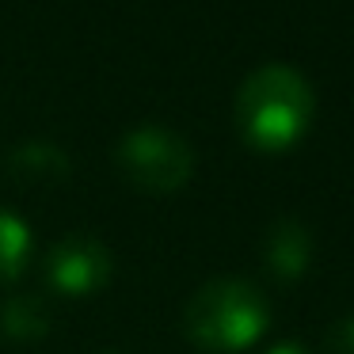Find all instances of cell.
I'll use <instances>...</instances> for the list:
<instances>
[{
    "instance_id": "cell-1",
    "label": "cell",
    "mask_w": 354,
    "mask_h": 354,
    "mask_svg": "<svg viewBox=\"0 0 354 354\" xmlns=\"http://www.w3.org/2000/svg\"><path fill=\"white\" fill-rule=\"evenodd\" d=\"M316 95L293 65H263L236 92V130L259 153H286L313 126Z\"/></svg>"
},
{
    "instance_id": "cell-2",
    "label": "cell",
    "mask_w": 354,
    "mask_h": 354,
    "mask_svg": "<svg viewBox=\"0 0 354 354\" xmlns=\"http://www.w3.org/2000/svg\"><path fill=\"white\" fill-rule=\"evenodd\" d=\"M267 297L244 278L198 286L183 308V335L206 354H240L267 331Z\"/></svg>"
},
{
    "instance_id": "cell-3",
    "label": "cell",
    "mask_w": 354,
    "mask_h": 354,
    "mask_svg": "<svg viewBox=\"0 0 354 354\" xmlns=\"http://www.w3.org/2000/svg\"><path fill=\"white\" fill-rule=\"evenodd\" d=\"M115 168L141 194H176L194 176V149L168 126H133L115 145Z\"/></svg>"
},
{
    "instance_id": "cell-4",
    "label": "cell",
    "mask_w": 354,
    "mask_h": 354,
    "mask_svg": "<svg viewBox=\"0 0 354 354\" xmlns=\"http://www.w3.org/2000/svg\"><path fill=\"white\" fill-rule=\"evenodd\" d=\"M111 274H115V255L92 232H69L42 255L46 290L57 297H92L107 290Z\"/></svg>"
},
{
    "instance_id": "cell-5",
    "label": "cell",
    "mask_w": 354,
    "mask_h": 354,
    "mask_svg": "<svg viewBox=\"0 0 354 354\" xmlns=\"http://www.w3.org/2000/svg\"><path fill=\"white\" fill-rule=\"evenodd\" d=\"M73 171V160L54 141H19L8 153V176L27 187H54L65 183Z\"/></svg>"
},
{
    "instance_id": "cell-6",
    "label": "cell",
    "mask_w": 354,
    "mask_h": 354,
    "mask_svg": "<svg viewBox=\"0 0 354 354\" xmlns=\"http://www.w3.org/2000/svg\"><path fill=\"white\" fill-rule=\"evenodd\" d=\"M263 259H267V270L282 282H293L308 270V259H313V236L301 221H278L270 225L267 240H263Z\"/></svg>"
},
{
    "instance_id": "cell-7",
    "label": "cell",
    "mask_w": 354,
    "mask_h": 354,
    "mask_svg": "<svg viewBox=\"0 0 354 354\" xmlns=\"http://www.w3.org/2000/svg\"><path fill=\"white\" fill-rule=\"evenodd\" d=\"M50 305L42 293H16L0 305V335L16 343H35L50 331Z\"/></svg>"
},
{
    "instance_id": "cell-8",
    "label": "cell",
    "mask_w": 354,
    "mask_h": 354,
    "mask_svg": "<svg viewBox=\"0 0 354 354\" xmlns=\"http://www.w3.org/2000/svg\"><path fill=\"white\" fill-rule=\"evenodd\" d=\"M27 259H31V232H27L24 217L0 206V286L24 274Z\"/></svg>"
},
{
    "instance_id": "cell-9",
    "label": "cell",
    "mask_w": 354,
    "mask_h": 354,
    "mask_svg": "<svg viewBox=\"0 0 354 354\" xmlns=\"http://www.w3.org/2000/svg\"><path fill=\"white\" fill-rule=\"evenodd\" d=\"M328 346L335 354H354V316H346V320L335 324V331L328 335Z\"/></svg>"
},
{
    "instance_id": "cell-10",
    "label": "cell",
    "mask_w": 354,
    "mask_h": 354,
    "mask_svg": "<svg viewBox=\"0 0 354 354\" xmlns=\"http://www.w3.org/2000/svg\"><path fill=\"white\" fill-rule=\"evenodd\" d=\"M267 354H308L305 346H297V343H278V346H270Z\"/></svg>"
}]
</instances>
